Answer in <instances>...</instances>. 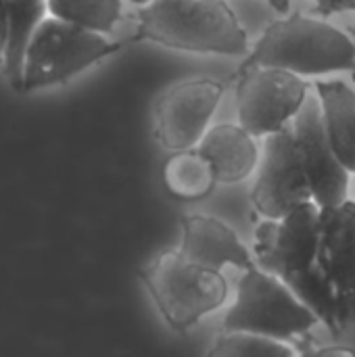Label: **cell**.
I'll list each match as a JSON object with an SVG mask.
<instances>
[{"label":"cell","mask_w":355,"mask_h":357,"mask_svg":"<svg viewBox=\"0 0 355 357\" xmlns=\"http://www.w3.org/2000/svg\"><path fill=\"white\" fill-rule=\"evenodd\" d=\"M352 33H354V40H355V27H354V29H352Z\"/></svg>","instance_id":"26"},{"label":"cell","mask_w":355,"mask_h":357,"mask_svg":"<svg viewBox=\"0 0 355 357\" xmlns=\"http://www.w3.org/2000/svg\"><path fill=\"white\" fill-rule=\"evenodd\" d=\"M2 4L6 17V48L0 67L13 90H19L27 42L48 10L46 0H2Z\"/></svg>","instance_id":"15"},{"label":"cell","mask_w":355,"mask_h":357,"mask_svg":"<svg viewBox=\"0 0 355 357\" xmlns=\"http://www.w3.org/2000/svg\"><path fill=\"white\" fill-rule=\"evenodd\" d=\"M119 48L121 44L105 33L46 15L27 42L17 92L65 84Z\"/></svg>","instance_id":"3"},{"label":"cell","mask_w":355,"mask_h":357,"mask_svg":"<svg viewBox=\"0 0 355 357\" xmlns=\"http://www.w3.org/2000/svg\"><path fill=\"white\" fill-rule=\"evenodd\" d=\"M318 318L274 274L253 266L243 270L236 299L224 316V331H249L278 341H293L310 333Z\"/></svg>","instance_id":"5"},{"label":"cell","mask_w":355,"mask_h":357,"mask_svg":"<svg viewBox=\"0 0 355 357\" xmlns=\"http://www.w3.org/2000/svg\"><path fill=\"white\" fill-rule=\"evenodd\" d=\"M209 357H291L295 349L285 341L249 333V331H224L213 347L207 351Z\"/></svg>","instance_id":"19"},{"label":"cell","mask_w":355,"mask_h":357,"mask_svg":"<svg viewBox=\"0 0 355 357\" xmlns=\"http://www.w3.org/2000/svg\"><path fill=\"white\" fill-rule=\"evenodd\" d=\"M312 2H314V15H320V17L355 10V0H312Z\"/></svg>","instance_id":"20"},{"label":"cell","mask_w":355,"mask_h":357,"mask_svg":"<svg viewBox=\"0 0 355 357\" xmlns=\"http://www.w3.org/2000/svg\"><path fill=\"white\" fill-rule=\"evenodd\" d=\"M266 2H270V6H272L274 10L282 13V15H287L289 8H291V0H266Z\"/></svg>","instance_id":"23"},{"label":"cell","mask_w":355,"mask_h":357,"mask_svg":"<svg viewBox=\"0 0 355 357\" xmlns=\"http://www.w3.org/2000/svg\"><path fill=\"white\" fill-rule=\"evenodd\" d=\"M136 40L199 54L245 56L247 31L226 0H151L138 6Z\"/></svg>","instance_id":"1"},{"label":"cell","mask_w":355,"mask_h":357,"mask_svg":"<svg viewBox=\"0 0 355 357\" xmlns=\"http://www.w3.org/2000/svg\"><path fill=\"white\" fill-rule=\"evenodd\" d=\"M226 92L213 77H192L167 88L155 102V136L169 153L192 149L211 123Z\"/></svg>","instance_id":"9"},{"label":"cell","mask_w":355,"mask_h":357,"mask_svg":"<svg viewBox=\"0 0 355 357\" xmlns=\"http://www.w3.org/2000/svg\"><path fill=\"white\" fill-rule=\"evenodd\" d=\"M291 123L312 190V201L318 207H335L343 203L347 199L349 172L339 161L328 142L318 94L308 92L301 109Z\"/></svg>","instance_id":"10"},{"label":"cell","mask_w":355,"mask_h":357,"mask_svg":"<svg viewBox=\"0 0 355 357\" xmlns=\"http://www.w3.org/2000/svg\"><path fill=\"white\" fill-rule=\"evenodd\" d=\"M301 354L303 356H320V357H333V356H355V349H352V347H303L301 349Z\"/></svg>","instance_id":"21"},{"label":"cell","mask_w":355,"mask_h":357,"mask_svg":"<svg viewBox=\"0 0 355 357\" xmlns=\"http://www.w3.org/2000/svg\"><path fill=\"white\" fill-rule=\"evenodd\" d=\"M320 241V207L308 201L278 220H266L255 228V266L287 280L316 264Z\"/></svg>","instance_id":"8"},{"label":"cell","mask_w":355,"mask_h":357,"mask_svg":"<svg viewBox=\"0 0 355 357\" xmlns=\"http://www.w3.org/2000/svg\"><path fill=\"white\" fill-rule=\"evenodd\" d=\"M197 151L209 161L218 184L247 180L259 161L257 138L241 123H218L205 130Z\"/></svg>","instance_id":"13"},{"label":"cell","mask_w":355,"mask_h":357,"mask_svg":"<svg viewBox=\"0 0 355 357\" xmlns=\"http://www.w3.org/2000/svg\"><path fill=\"white\" fill-rule=\"evenodd\" d=\"M241 67H278L301 77L354 71L355 40L339 27L303 13L272 21Z\"/></svg>","instance_id":"2"},{"label":"cell","mask_w":355,"mask_h":357,"mask_svg":"<svg viewBox=\"0 0 355 357\" xmlns=\"http://www.w3.org/2000/svg\"><path fill=\"white\" fill-rule=\"evenodd\" d=\"M121 8L123 0H46L48 15L105 36L115 31Z\"/></svg>","instance_id":"18"},{"label":"cell","mask_w":355,"mask_h":357,"mask_svg":"<svg viewBox=\"0 0 355 357\" xmlns=\"http://www.w3.org/2000/svg\"><path fill=\"white\" fill-rule=\"evenodd\" d=\"M140 278L165 324L180 333L220 310L228 299L222 270L188 261L178 249L159 253L140 272Z\"/></svg>","instance_id":"4"},{"label":"cell","mask_w":355,"mask_h":357,"mask_svg":"<svg viewBox=\"0 0 355 357\" xmlns=\"http://www.w3.org/2000/svg\"><path fill=\"white\" fill-rule=\"evenodd\" d=\"M282 282L318 318L320 324H324L333 335L341 333L339 322H337V291L318 264H314L305 272L295 274Z\"/></svg>","instance_id":"17"},{"label":"cell","mask_w":355,"mask_h":357,"mask_svg":"<svg viewBox=\"0 0 355 357\" xmlns=\"http://www.w3.org/2000/svg\"><path fill=\"white\" fill-rule=\"evenodd\" d=\"M4 48H6V17H4V4L0 0V65L4 59Z\"/></svg>","instance_id":"22"},{"label":"cell","mask_w":355,"mask_h":357,"mask_svg":"<svg viewBox=\"0 0 355 357\" xmlns=\"http://www.w3.org/2000/svg\"><path fill=\"white\" fill-rule=\"evenodd\" d=\"M308 92L310 84L293 71L259 65L239 67V123L255 138L278 132L293 121Z\"/></svg>","instance_id":"6"},{"label":"cell","mask_w":355,"mask_h":357,"mask_svg":"<svg viewBox=\"0 0 355 357\" xmlns=\"http://www.w3.org/2000/svg\"><path fill=\"white\" fill-rule=\"evenodd\" d=\"M163 184L180 201H201L211 195L216 182L209 161L192 149L176 151L163 165Z\"/></svg>","instance_id":"16"},{"label":"cell","mask_w":355,"mask_h":357,"mask_svg":"<svg viewBox=\"0 0 355 357\" xmlns=\"http://www.w3.org/2000/svg\"><path fill=\"white\" fill-rule=\"evenodd\" d=\"M128 2H132V4H136V6H140V4H146V2H151V0H128Z\"/></svg>","instance_id":"24"},{"label":"cell","mask_w":355,"mask_h":357,"mask_svg":"<svg viewBox=\"0 0 355 357\" xmlns=\"http://www.w3.org/2000/svg\"><path fill=\"white\" fill-rule=\"evenodd\" d=\"M264 138L251 203L262 218L278 220L295 207L312 201V190L297 149L293 123H287Z\"/></svg>","instance_id":"7"},{"label":"cell","mask_w":355,"mask_h":357,"mask_svg":"<svg viewBox=\"0 0 355 357\" xmlns=\"http://www.w3.org/2000/svg\"><path fill=\"white\" fill-rule=\"evenodd\" d=\"M352 77H354V84H355V69H354V71H352Z\"/></svg>","instance_id":"25"},{"label":"cell","mask_w":355,"mask_h":357,"mask_svg":"<svg viewBox=\"0 0 355 357\" xmlns=\"http://www.w3.org/2000/svg\"><path fill=\"white\" fill-rule=\"evenodd\" d=\"M178 253L188 261L211 270H224L226 266L249 270L255 266L251 251L228 224L201 213L182 218V238Z\"/></svg>","instance_id":"12"},{"label":"cell","mask_w":355,"mask_h":357,"mask_svg":"<svg viewBox=\"0 0 355 357\" xmlns=\"http://www.w3.org/2000/svg\"><path fill=\"white\" fill-rule=\"evenodd\" d=\"M316 94L328 142L347 172L355 174V88L328 79L316 82Z\"/></svg>","instance_id":"14"},{"label":"cell","mask_w":355,"mask_h":357,"mask_svg":"<svg viewBox=\"0 0 355 357\" xmlns=\"http://www.w3.org/2000/svg\"><path fill=\"white\" fill-rule=\"evenodd\" d=\"M316 264L337 291V322L355 324V201L320 207V241Z\"/></svg>","instance_id":"11"}]
</instances>
